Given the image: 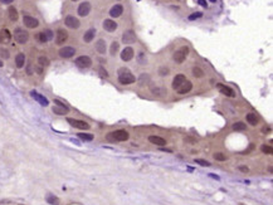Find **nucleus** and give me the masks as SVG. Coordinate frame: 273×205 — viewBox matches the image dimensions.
I'll list each match as a JSON object with an SVG mask.
<instances>
[{
    "label": "nucleus",
    "instance_id": "nucleus-1",
    "mask_svg": "<svg viewBox=\"0 0 273 205\" xmlns=\"http://www.w3.org/2000/svg\"><path fill=\"white\" fill-rule=\"evenodd\" d=\"M130 137L128 132L126 131V130H116V131L113 132H110L106 139L111 142H122V141H127Z\"/></svg>",
    "mask_w": 273,
    "mask_h": 205
},
{
    "label": "nucleus",
    "instance_id": "nucleus-2",
    "mask_svg": "<svg viewBox=\"0 0 273 205\" xmlns=\"http://www.w3.org/2000/svg\"><path fill=\"white\" fill-rule=\"evenodd\" d=\"M119 81L121 84H132L136 81V77L131 73L127 68H120L119 69Z\"/></svg>",
    "mask_w": 273,
    "mask_h": 205
},
{
    "label": "nucleus",
    "instance_id": "nucleus-3",
    "mask_svg": "<svg viewBox=\"0 0 273 205\" xmlns=\"http://www.w3.org/2000/svg\"><path fill=\"white\" fill-rule=\"evenodd\" d=\"M14 39L19 44H25L29 39V33L22 28H16L14 30Z\"/></svg>",
    "mask_w": 273,
    "mask_h": 205
},
{
    "label": "nucleus",
    "instance_id": "nucleus-4",
    "mask_svg": "<svg viewBox=\"0 0 273 205\" xmlns=\"http://www.w3.org/2000/svg\"><path fill=\"white\" fill-rule=\"evenodd\" d=\"M188 54H189V48L188 47H181L179 50H176L174 53L172 59L176 62L178 64H181V63H184V61H185Z\"/></svg>",
    "mask_w": 273,
    "mask_h": 205
},
{
    "label": "nucleus",
    "instance_id": "nucleus-5",
    "mask_svg": "<svg viewBox=\"0 0 273 205\" xmlns=\"http://www.w3.org/2000/svg\"><path fill=\"white\" fill-rule=\"evenodd\" d=\"M76 66L80 68H89L92 66V59L88 57V55H81V57L76 58L74 61Z\"/></svg>",
    "mask_w": 273,
    "mask_h": 205
},
{
    "label": "nucleus",
    "instance_id": "nucleus-6",
    "mask_svg": "<svg viewBox=\"0 0 273 205\" xmlns=\"http://www.w3.org/2000/svg\"><path fill=\"white\" fill-rule=\"evenodd\" d=\"M67 122H68L72 127H76V128H78V130H89V125H88L86 121H82V120L67 118Z\"/></svg>",
    "mask_w": 273,
    "mask_h": 205
},
{
    "label": "nucleus",
    "instance_id": "nucleus-7",
    "mask_svg": "<svg viewBox=\"0 0 273 205\" xmlns=\"http://www.w3.org/2000/svg\"><path fill=\"white\" fill-rule=\"evenodd\" d=\"M64 24H66L68 28H71V29H78V28H80V25H81L80 20H78L77 18L73 16V15H68V16H66Z\"/></svg>",
    "mask_w": 273,
    "mask_h": 205
},
{
    "label": "nucleus",
    "instance_id": "nucleus-8",
    "mask_svg": "<svg viewBox=\"0 0 273 205\" xmlns=\"http://www.w3.org/2000/svg\"><path fill=\"white\" fill-rule=\"evenodd\" d=\"M68 39V33L64 29H58L57 30V35H55V44L61 45L63 43H66V41Z\"/></svg>",
    "mask_w": 273,
    "mask_h": 205
},
{
    "label": "nucleus",
    "instance_id": "nucleus-9",
    "mask_svg": "<svg viewBox=\"0 0 273 205\" xmlns=\"http://www.w3.org/2000/svg\"><path fill=\"white\" fill-rule=\"evenodd\" d=\"M23 23H24V25H25L27 28H29V29H34V28H37V27L39 25L38 19H35V18H33V16H30V15H24Z\"/></svg>",
    "mask_w": 273,
    "mask_h": 205
},
{
    "label": "nucleus",
    "instance_id": "nucleus-10",
    "mask_svg": "<svg viewBox=\"0 0 273 205\" xmlns=\"http://www.w3.org/2000/svg\"><path fill=\"white\" fill-rule=\"evenodd\" d=\"M136 42V34L132 30H126L122 35V43L125 44H132Z\"/></svg>",
    "mask_w": 273,
    "mask_h": 205
},
{
    "label": "nucleus",
    "instance_id": "nucleus-11",
    "mask_svg": "<svg viewBox=\"0 0 273 205\" xmlns=\"http://www.w3.org/2000/svg\"><path fill=\"white\" fill-rule=\"evenodd\" d=\"M59 55L62 58H72L73 55L76 54V49L73 47H63L59 49Z\"/></svg>",
    "mask_w": 273,
    "mask_h": 205
},
{
    "label": "nucleus",
    "instance_id": "nucleus-12",
    "mask_svg": "<svg viewBox=\"0 0 273 205\" xmlns=\"http://www.w3.org/2000/svg\"><path fill=\"white\" fill-rule=\"evenodd\" d=\"M217 88L220 91V93H223L224 96H227V97H236V93H234V91L232 89V88H229V87H227L225 84H222V83H217Z\"/></svg>",
    "mask_w": 273,
    "mask_h": 205
},
{
    "label": "nucleus",
    "instance_id": "nucleus-13",
    "mask_svg": "<svg viewBox=\"0 0 273 205\" xmlns=\"http://www.w3.org/2000/svg\"><path fill=\"white\" fill-rule=\"evenodd\" d=\"M91 11V4L88 2H83L78 6V15L80 16H87Z\"/></svg>",
    "mask_w": 273,
    "mask_h": 205
},
{
    "label": "nucleus",
    "instance_id": "nucleus-14",
    "mask_svg": "<svg viewBox=\"0 0 273 205\" xmlns=\"http://www.w3.org/2000/svg\"><path fill=\"white\" fill-rule=\"evenodd\" d=\"M30 96H32V97H33V98H34V100H35V101H37L39 105H42V106H44V107H47V106H48V103H49V102H48V100H47L44 96L39 95V93H38V92H35V91H32V92H30Z\"/></svg>",
    "mask_w": 273,
    "mask_h": 205
},
{
    "label": "nucleus",
    "instance_id": "nucleus-15",
    "mask_svg": "<svg viewBox=\"0 0 273 205\" xmlns=\"http://www.w3.org/2000/svg\"><path fill=\"white\" fill-rule=\"evenodd\" d=\"M132 58H133V49L131 47H126L121 52V59L124 62H130Z\"/></svg>",
    "mask_w": 273,
    "mask_h": 205
},
{
    "label": "nucleus",
    "instance_id": "nucleus-16",
    "mask_svg": "<svg viewBox=\"0 0 273 205\" xmlns=\"http://www.w3.org/2000/svg\"><path fill=\"white\" fill-rule=\"evenodd\" d=\"M193 88V83L190 81H185L179 88H178V93L179 95H186V93H189Z\"/></svg>",
    "mask_w": 273,
    "mask_h": 205
},
{
    "label": "nucleus",
    "instance_id": "nucleus-17",
    "mask_svg": "<svg viewBox=\"0 0 273 205\" xmlns=\"http://www.w3.org/2000/svg\"><path fill=\"white\" fill-rule=\"evenodd\" d=\"M185 81H186V77L184 76V74H178V76H175V78L172 79V88L178 89Z\"/></svg>",
    "mask_w": 273,
    "mask_h": 205
},
{
    "label": "nucleus",
    "instance_id": "nucleus-18",
    "mask_svg": "<svg viewBox=\"0 0 273 205\" xmlns=\"http://www.w3.org/2000/svg\"><path fill=\"white\" fill-rule=\"evenodd\" d=\"M122 13H124V6L120 5V4L113 5V6L111 8V10H110V15H111L112 18H119V16H121Z\"/></svg>",
    "mask_w": 273,
    "mask_h": 205
},
{
    "label": "nucleus",
    "instance_id": "nucleus-19",
    "mask_svg": "<svg viewBox=\"0 0 273 205\" xmlns=\"http://www.w3.org/2000/svg\"><path fill=\"white\" fill-rule=\"evenodd\" d=\"M103 29L107 30V32H110V33H112V32H115V30L117 29V23L113 22L112 19H106V20L103 22Z\"/></svg>",
    "mask_w": 273,
    "mask_h": 205
},
{
    "label": "nucleus",
    "instance_id": "nucleus-20",
    "mask_svg": "<svg viewBox=\"0 0 273 205\" xmlns=\"http://www.w3.org/2000/svg\"><path fill=\"white\" fill-rule=\"evenodd\" d=\"M11 39V33L8 30V29H3L0 30V43L4 44V43H9Z\"/></svg>",
    "mask_w": 273,
    "mask_h": 205
},
{
    "label": "nucleus",
    "instance_id": "nucleus-21",
    "mask_svg": "<svg viewBox=\"0 0 273 205\" xmlns=\"http://www.w3.org/2000/svg\"><path fill=\"white\" fill-rule=\"evenodd\" d=\"M149 142L150 143H154L156 146H165L166 145V140L160 137V136H150L149 137Z\"/></svg>",
    "mask_w": 273,
    "mask_h": 205
},
{
    "label": "nucleus",
    "instance_id": "nucleus-22",
    "mask_svg": "<svg viewBox=\"0 0 273 205\" xmlns=\"http://www.w3.org/2000/svg\"><path fill=\"white\" fill-rule=\"evenodd\" d=\"M25 64V54L24 53H18L15 57V66L16 68H23Z\"/></svg>",
    "mask_w": 273,
    "mask_h": 205
},
{
    "label": "nucleus",
    "instance_id": "nucleus-23",
    "mask_svg": "<svg viewBox=\"0 0 273 205\" xmlns=\"http://www.w3.org/2000/svg\"><path fill=\"white\" fill-rule=\"evenodd\" d=\"M94 35H96V29H88L83 35V41L86 43H91L94 38Z\"/></svg>",
    "mask_w": 273,
    "mask_h": 205
},
{
    "label": "nucleus",
    "instance_id": "nucleus-24",
    "mask_svg": "<svg viewBox=\"0 0 273 205\" xmlns=\"http://www.w3.org/2000/svg\"><path fill=\"white\" fill-rule=\"evenodd\" d=\"M106 49H107V47H106V42H105L103 39H100L98 42L96 43V50L98 52V53L105 54V53H106Z\"/></svg>",
    "mask_w": 273,
    "mask_h": 205
},
{
    "label": "nucleus",
    "instance_id": "nucleus-25",
    "mask_svg": "<svg viewBox=\"0 0 273 205\" xmlns=\"http://www.w3.org/2000/svg\"><path fill=\"white\" fill-rule=\"evenodd\" d=\"M8 14H9V19L11 22H16L18 18H19V14H18V10L14 8V6H10L8 9Z\"/></svg>",
    "mask_w": 273,
    "mask_h": 205
},
{
    "label": "nucleus",
    "instance_id": "nucleus-26",
    "mask_svg": "<svg viewBox=\"0 0 273 205\" xmlns=\"http://www.w3.org/2000/svg\"><path fill=\"white\" fill-rule=\"evenodd\" d=\"M46 200H47V203L50 204V205H59V203H61L59 199H58L55 195H53V194H47Z\"/></svg>",
    "mask_w": 273,
    "mask_h": 205
},
{
    "label": "nucleus",
    "instance_id": "nucleus-27",
    "mask_svg": "<svg viewBox=\"0 0 273 205\" xmlns=\"http://www.w3.org/2000/svg\"><path fill=\"white\" fill-rule=\"evenodd\" d=\"M52 109H53V112L55 115H58V116H64V115H67L69 112V109L63 108V107H58V106H54Z\"/></svg>",
    "mask_w": 273,
    "mask_h": 205
},
{
    "label": "nucleus",
    "instance_id": "nucleus-28",
    "mask_svg": "<svg viewBox=\"0 0 273 205\" xmlns=\"http://www.w3.org/2000/svg\"><path fill=\"white\" fill-rule=\"evenodd\" d=\"M151 92L154 93L155 96L161 97V96H164L165 93H166V89H165L164 87H151Z\"/></svg>",
    "mask_w": 273,
    "mask_h": 205
},
{
    "label": "nucleus",
    "instance_id": "nucleus-29",
    "mask_svg": "<svg viewBox=\"0 0 273 205\" xmlns=\"http://www.w3.org/2000/svg\"><path fill=\"white\" fill-rule=\"evenodd\" d=\"M245 118H247V122H248L249 125H252V126H256V125L258 123V117H257L254 113H247Z\"/></svg>",
    "mask_w": 273,
    "mask_h": 205
},
{
    "label": "nucleus",
    "instance_id": "nucleus-30",
    "mask_svg": "<svg viewBox=\"0 0 273 205\" xmlns=\"http://www.w3.org/2000/svg\"><path fill=\"white\" fill-rule=\"evenodd\" d=\"M193 76L195 78H202V77H204V70L200 67H194L193 68Z\"/></svg>",
    "mask_w": 273,
    "mask_h": 205
},
{
    "label": "nucleus",
    "instance_id": "nucleus-31",
    "mask_svg": "<svg viewBox=\"0 0 273 205\" xmlns=\"http://www.w3.org/2000/svg\"><path fill=\"white\" fill-rule=\"evenodd\" d=\"M49 59L46 57V55H41V57L38 58V64L41 66V67H48L49 66Z\"/></svg>",
    "mask_w": 273,
    "mask_h": 205
},
{
    "label": "nucleus",
    "instance_id": "nucleus-32",
    "mask_svg": "<svg viewBox=\"0 0 273 205\" xmlns=\"http://www.w3.org/2000/svg\"><path fill=\"white\" fill-rule=\"evenodd\" d=\"M261 151H262L263 154H266V155H272V154H273V148H272V146H269V145H262V146H261Z\"/></svg>",
    "mask_w": 273,
    "mask_h": 205
},
{
    "label": "nucleus",
    "instance_id": "nucleus-33",
    "mask_svg": "<svg viewBox=\"0 0 273 205\" xmlns=\"http://www.w3.org/2000/svg\"><path fill=\"white\" fill-rule=\"evenodd\" d=\"M233 130H236V131H244V130H247V125L243 122H237L233 125Z\"/></svg>",
    "mask_w": 273,
    "mask_h": 205
},
{
    "label": "nucleus",
    "instance_id": "nucleus-34",
    "mask_svg": "<svg viewBox=\"0 0 273 205\" xmlns=\"http://www.w3.org/2000/svg\"><path fill=\"white\" fill-rule=\"evenodd\" d=\"M78 137L83 141H92L93 140V135L92 134H78Z\"/></svg>",
    "mask_w": 273,
    "mask_h": 205
},
{
    "label": "nucleus",
    "instance_id": "nucleus-35",
    "mask_svg": "<svg viewBox=\"0 0 273 205\" xmlns=\"http://www.w3.org/2000/svg\"><path fill=\"white\" fill-rule=\"evenodd\" d=\"M119 48H120V43L112 42V44H111V54L115 55V54L117 53V50H119Z\"/></svg>",
    "mask_w": 273,
    "mask_h": 205
},
{
    "label": "nucleus",
    "instance_id": "nucleus-36",
    "mask_svg": "<svg viewBox=\"0 0 273 205\" xmlns=\"http://www.w3.org/2000/svg\"><path fill=\"white\" fill-rule=\"evenodd\" d=\"M37 38H38V41L41 42V43H47V42H48V39H47V36H46L44 32H41V33H38Z\"/></svg>",
    "mask_w": 273,
    "mask_h": 205
},
{
    "label": "nucleus",
    "instance_id": "nucleus-37",
    "mask_svg": "<svg viewBox=\"0 0 273 205\" xmlns=\"http://www.w3.org/2000/svg\"><path fill=\"white\" fill-rule=\"evenodd\" d=\"M214 159H215L217 161H225L227 156L223 152H217V154H214Z\"/></svg>",
    "mask_w": 273,
    "mask_h": 205
},
{
    "label": "nucleus",
    "instance_id": "nucleus-38",
    "mask_svg": "<svg viewBox=\"0 0 273 205\" xmlns=\"http://www.w3.org/2000/svg\"><path fill=\"white\" fill-rule=\"evenodd\" d=\"M0 55H2L3 58H5V59H8V58L10 57V54H9V50H6V49H4V48H2V49H0Z\"/></svg>",
    "mask_w": 273,
    "mask_h": 205
},
{
    "label": "nucleus",
    "instance_id": "nucleus-39",
    "mask_svg": "<svg viewBox=\"0 0 273 205\" xmlns=\"http://www.w3.org/2000/svg\"><path fill=\"white\" fill-rule=\"evenodd\" d=\"M169 68H166V67H161L160 69H159V73H160V76H162V77H165V76H167L169 74Z\"/></svg>",
    "mask_w": 273,
    "mask_h": 205
},
{
    "label": "nucleus",
    "instance_id": "nucleus-40",
    "mask_svg": "<svg viewBox=\"0 0 273 205\" xmlns=\"http://www.w3.org/2000/svg\"><path fill=\"white\" fill-rule=\"evenodd\" d=\"M44 34H46V36H47L48 41H52L53 36H54V34H53V32H52L50 29H46V30H44Z\"/></svg>",
    "mask_w": 273,
    "mask_h": 205
},
{
    "label": "nucleus",
    "instance_id": "nucleus-41",
    "mask_svg": "<svg viewBox=\"0 0 273 205\" xmlns=\"http://www.w3.org/2000/svg\"><path fill=\"white\" fill-rule=\"evenodd\" d=\"M195 162H197V164H200L202 166H209V165H210V162H209V161L203 160V159H197V160H195Z\"/></svg>",
    "mask_w": 273,
    "mask_h": 205
},
{
    "label": "nucleus",
    "instance_id": "nucleus-42",
    "mask_svg": "<svg viewBox=\"0 0 273 205\" xmlns=\"http://www.w3.org/2000/svg\"><path fill=\"white\" fill-rule=\"evenodd\" d=\"M54 103H55V106H58V107H63V108L69 109V107H68L67 105H64L62 101H59V100H54Z\"/></svg>",
    "mask_w": 273,
    "mask_h": 205
},
{
    "label": "nucleus",
    "instance_id": "nucleus-43",
    "mask_svg": "<svg viewBox=\"0 0 273 205\" xmlns=\"http://www.w3.org/2000/svg\"><path fill=\"white\" fill-rule=\"evenodd\" d=\"M203 14L202 13H194V14H190L189 15V20H194V19H198V18H200Z\"/></svg>",
    "mask_w": 273,
    "mask_h": 205
},
{
    "label": "nucleus",
    "instance_id": "nucleus-44",
    "mask_svg": "<svg viewBox=\"0 0 273 205\" xmlns=\"http://www.w3.org/2000/svg\"><path fill=\"white\" fill-rule=\"evenodd\" d=\"M184 141H185V142H189V143H191V145L197 143V140L193 139V137H189V136H188V137H185V139H184Z\"/></svg>",
    "mask_w": 273,
    "mask_h": 205
},
{
    "label": "nucleus",
    "instance_id": "nucleus-45",
    "mask_svg": "<svg viewBox=\"0 0 273 205\" xmlns=\"http://www.w3.org/2000/svg\"><path fill=\"white\" fill-rule=\"evenodd\" d=\"M100 73H101V76L102 77H108V73H107V70L105 69V68H102V67H100Z\"/></svg>",
    "mask_w": 273,
    "mask_h": 205
},
{
    "label": "nucleus",
    "instance_id": "nucleus-46",
    "mask_svg": "<svg viewBox=\"0 0 273 205\" xmlns=\"http://www.w3.org/2000/svg\"><path fill=\"white\" fill-rule=\"evenodd\" d=\"M238 170H240L242 173H245V174H247V173L249 171V169H248V167H247V166H243V165L238 166Z\"/></svg>",
    "mask_w": 273,
    "mask_h": 205
},
{
    "label": "nucleus",
    "instance_id": "nucleus-47",
    "mask_svg": "<svg viewBox=\"0 0 273 205\" xmlns=\"http://www.w3.org/2000/svg\"><path fill=\"white\" fill-rule=\"evenodd\" d=\"M34 70H35V73H38V74H42L43 73V67H41V66H37L35 68H34Z\"/></svg>",
    "mask_w": 273,
    "mask_h": 205
},
{
    "label": "nucleus",
    "instance_id": "nucleus-48",
    "mask_svg": "<svg viewBox=\"0 0 273 205\" xmlns=\"http://www.w3.org/2000/svg\"><path fill=\"white\" fill-rule=\"evenodd\" d=\"M139 61H140L141 64H146V58L144 59V54H142V53L139 54Z\"/></svg>",
    "mask_w": 273,
    "mask_h": 205
},
{
    "label": "nucleus",
    "instance_id": "nucleus-49",
    "mask_svg": "<svg viewBox=\"0 0 273 205\" xmlns=\"http://www.w3.org/2000/svg\"><path fill=\"white\" fill-rule=\"evenodd\" d=\"M262 132H263V134H269V132H271V127H269V126L263 127V128H262Z\"/></svg>",
    "mask_w": 273,
    "mask_h": 205
},
{
    "label": "nucleus",
    "instance_id": "nucleus-50",
    "mask_svg": "<svg viewBox=\"0 0 273 205\" xmlns=\"http://www.w3.org/2000/svg\"><path fill=\"white\" fill-rule=\"evenodd\" d=\"M13 2H14V0H0V3H2V4H10Z\"/></svg>",
    "mask_w": 273,
    "mask_h": 205
},
{
    "label": "nucleus",
    "instance_id": "nucleus-51",
    "mask_svg": "<svg viewBox=\"0 0 273 205\" xmlns=\"http://www.w3.org/2000/svg\"><path fill=\"white\" fill-rule=\"evenodd\" d=\"M199 3L203 5V6H206V3H205V0H199Z\"/></svg>",
    "mask_w": 273,
    "mask_h": 205
},
{
    "label": "nucleus",
    "instance_id": "nucleus-52",
    "mask_svg": "<svg viewBox=\"0 0 273 205\" xmlns=\"http://www.w3.org/2000/svg\"><path fill=\"white\" fill-rule=\"evenodd\" d=\"M3 64H4V63H3L2 61H0V67H3Z\"/></svg>",
    "mask_w": 273,
    "mask_h": 205
},
{
    "label": "nucleus",
    "instance_id": "nucleus-53",
    "mask_svg": "<svg viewBox=\"0 0 273 205\" xmlns=\"http://www.w3.org/2000/svg\"><path fill=\"white\" fill-rule=\"evenodd\" d=\"M210 2H211V3H215V2H217V0H210Z\"/></svg>",
    "mask_w": 273,
    "mask_h": 205
},
{
    "label": "nucleus",
    "instance_id": "nucleus-54",
    "mask_svg": "<svg viewBox=\"0 0 273 205\" xmlns=\"http://www.w3.org/2000/svg\"><path fill=\"white\" fill-rule=\"evenodd\" d=\"M72 2H77V0H72Z\"/></svg>",
    "mask_w": 273,
    "mask_h": 205
}]
</instances>
